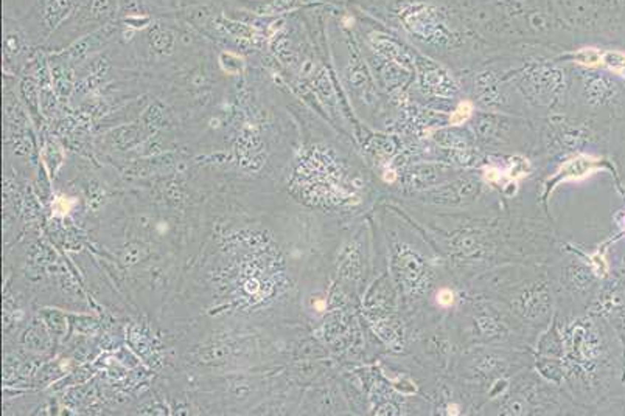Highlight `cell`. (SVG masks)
<instances>
[{
	"instance_id": "cell-1",
	"label": "cell",
	"mask_w": 625,
	"mask_h": 416,
	"mask_svg": "<svg viewBox=\"0 0 625 416\" xmlns=\"http://www.w3.org/2000/svg\"><path fill=\"white\" fill-rule=\"evenodd\" d=\"M600 163V159L593 157V156H579L576 159H572L569 162H566L560 171L557 173V179L554 182H560V180H579L583 179L586 176H589L593 171L597 170V166Z\"/></svg>"
},
{
	"instance_id": "cell-2",
	"label": "cell",
	"mask_w": 625,
	"mask_h": 416,
	"mask_svg": "<svg viewBox=\"0 0 625 416\" xmlns=\"http://www.w3.org/2000/svg\"><path fill=\"white\" fill-rule=\"evenodd\" d=\"M602 55L597 48L588 47V48H582L579 52L574 55V61H576L579 65H583V67H599L602 65Z\"/></svg>"
},
{
	"instance_id": "cell-3",
	"label": "cell",
	"mask_w": 625,
	"mask_h": 416,
	"mask_svg": "<svg viewBox=\"0 0 625 416\" xmlns=\"http://www.w3.org/2000/svg\"><path fill=\"white\" fill-rule=\"evenodd\" d=\"M602 65L608 67L611 72L625 76V53L622 52H605L602 55Z\"/></svg>"
},
{
	"instance_id": "cell-4",
	"label": "cell",
	"mask_w": 625,
	"mask_h": 416,
	"mask_svg": "<svg viewBox=\"0 0 625 416\" xmlns=\"http://www.w3.org/2000/svg\"><path fill=\"white\" fill-rule=\"evenodd\" d=\"M471 113H473V104L470 103V101H464V103H461L459 106H458V109H456L453 113H451V116H450V124L451 126H459V124H464L470 116H471Z\"/></svg>"
},
{
	"instance_id": "cell-5",
	"label": "cell",
	"mask_w": 625,
	"mask_h": 416,
	"mask_svg": "<svg viewBox=\"0 0 625 416\" xmlns=\"http://www.w3.org/2000/svg\"><path fill=\"white\" fill-rule=\"evenodd\" d=\"M529 171V162L522 157H515L512 159V168L509 171L510 179H516V177H522L526 176Z\"/></svg>"
},
{
	"instance_id": "cell-6",
	"label": "cell",
	"mask_w": 625,
	"mask_h": 416,
	"mask_svg": "<svg viewBox=\"0 0 625 416\" xmlns=\"http://www.w3.org/2000/svg\"><path fill=\"white\" fill-rule=\"evenodd\" d=\"M437 300L442 306H451L453 302H454V294L450 289H442L437 295Z\"/></svg>"
},
{
	"instance_id": "cell-7",
	"label": "cell",
	"mask_w": 625,
	"mask_h": 416,
	"mask_svg": "<svg viewBox=\"0 0 625 416\" xmlns=\"http://www.w3.org/2000/svg\"><path fill=\"white\" fill-rule=\"evenodd\" d=\"M593 264H594V267H596V272L599 273V275H603L605 272H606V262H605V259L600 256V255H594L593 258Z\"/></svg>"
},
{
	"instance_id": "cell-8",
	"label": "cell",
	"mask_w": 625,
	"mask_h": 416,
	"mask_svg": "<svg viewBox=\"0 0 625 416\" xmlns=\"http://www.w3.org/2000/svg\"><path fill=\"white\" fill-rule=\"evenodd\" d=\"M499 177H501V173L496 168H488V170H485V179L487 180L496 182V180H499Z\"/></svg>"
}]
</instances>
